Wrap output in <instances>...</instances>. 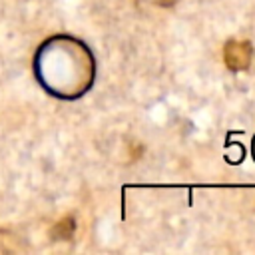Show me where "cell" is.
<instances>
[{
    "instance_id": "cell-1",
    "label": "cell",
    "mask_w": 255,
    "mask_h": 255,
    "mask_svg": "<svg viewBox=\"0 0 255 255\" xmlns=\"http://www.w3.org/2000/svg\"><path fill=\"white\" fill-rule=\"evenodd\" d=\"M34 76L46 94L58 100H78L94 86L96 58L80 38L56 34L38 46Z\"/></svg>"
},
{
    "instance_id": "cell-2",
    "label": "cell",
    "mask_w": 255,
    "mask_h": 255,
    "mask_svg": "<svg viewBox=\"0 0 255 255\" xmlns=\"http://www.w3.org/2000/svg\"><path fill=\"white\" fill-rule=\"evenodd\" d=\"M253 60V46L247 40L231 38L223 46V62L231 72H243L251 66Z\"/></svg>"
},
{
    "instance_id": "cell-3",
    "label": "cell",
    "mask_w": 255,
    "mask_h": 255,
    "mask_svg": "<svg viewBox=\"0 0 255 255\" xmlns=\"http://www.w3.org/2000/svg\"><path fill=\"white\" fill-rule=\"evenodd\" d=\"M149 2H153L155 6H163V8H169V6L177 4L179 0H149Z\"/></svg>"
},
{
    "instance_id": "cell-4",
    "label": "cell",
    "mask_w": 255,
    "mask_h": 255,
    "mask_svg": "<svg viewBox=\"0 0 255 255\" xmlns=\"http://www.w3.org/2000/svg\"><path fill=\"white\" fill-rule=\"evenodd\" d=\"M253 157H255V137H253Z\"/></svg>"
}]
</instances>
